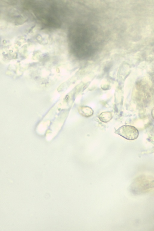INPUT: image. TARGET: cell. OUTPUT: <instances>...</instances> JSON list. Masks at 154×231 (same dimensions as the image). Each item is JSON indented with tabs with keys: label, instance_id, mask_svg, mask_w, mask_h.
Masks as SVG:
<instances>
[{
	"label": "cell",
	"instance_id": "obj_2",
	"mask_svg": "<svg viewBox=\"0 0 154 231\" xmlns=\"http://www.w3.org/2000/svg\"><path fill=\"white\" fill-rule=\"evenodd\" d=\"M151 80L154 83V72L152 73L151 75Z\"/></svg>",
	"mask_w": 154,
	"mask_h": 231
},
{
	"label": "cell",
	"instance_id": "obj_1",
	"mask_svg": "<svg viewBox=\"0 0 154 231\" xmlns=\"http://www.w3.org/2000/svg\"><path fill=\"white\" fill-rule=\"evenodd\" d=\"M117 133L126 139L132 140L137 138L138 135L137 130L134 127L128 125L120 127Z\"/></svg>",
	"mask_w": 154,
	"mask_h": 231
}]
</instances>
